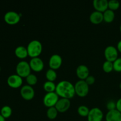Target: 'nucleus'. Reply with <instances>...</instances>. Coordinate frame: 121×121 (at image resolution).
Returning <instances> with one entry per match:
<instances>
[{
  "mask_svg": "<svg viewBox=\"0 0 121 121\" xmlns=\"http://www.w3.org/2000/svg\"><path fill=\"white\" fill-rule=\"evenodd\" d=\"M56 92L62 98L70 99L75 95V89L70 82L68 80H61L56 85Z\"/></svg>",
  "mask_w": 121,
  "mask_h": 121,
  "instance_id": "1",
  "label": "nucleus"
},
{
  "mask_svg": "<svg viewBox=\"0 0 121 121\" xmlns=\"http://www.w3.org/2000/svg\"><path fill=\"white\" fill-rule=\"evenodd\" d=\"M28 54L31 58L39 57L43 50L41 43L37 40H33L28 43L27 47Z\"/></svg>",
  "mask_w": 121,
  "mask_h": 121,
  "instance_id": "2",
  "label": "nucleus"
},
{
  "mask_svg": "<svg viewBox=\"0 0 121 121\" xmlns=\"http://www.w3.org/2000/svg\"><path fill=\"white\" fill-rule=\"evenodd\" d=\"M31 69L29 63L26 61H20L17 65L16 72L17 74L21 78H27L30 74H31Z\"/></svg>",
  "mask_w": 121,
  "mask_h": 121,
  "instance_id": "3",
  "label": "nucleus"
},
{
  "mask_svg": "<svg viewBox=\"0 0 121 121\" xmlns=\"http://www.w3.org/2000/svg\"><path fill=\"white\" fill-rule=\"evenodd\" d=\"M76 94L80 97H85L88 94L89 86L85 80H78L74 85Z\"/></svg>",
  "mask_w": 121,
  "mask_h": 121,
  "instance_id": "4",
  "label": "nucleus"
},
{
  "mask_svg": "<svg viewBox=\"0 0 121 121\" xmlns=\"http://www.w3.org/2000/svg\"><path fill=\"white\" fill-rule=\"evenodd\" d=\"M59 99V96L56 92H48L43 98V104L48 108L55 106Z\"/></svg>",
  "mask_w": 121,
  "mask_h": 121,
  "instance_id": "5",
  "label": "nucleus"
},
{
  "mask_svg": "<svg viewBox=\"0 0 121 121\" xmlns=\"http://www.w3.org/2000/svg\"><path fill=\"white\" fill-rule=\"evenodd\" d=\"M104 55L106 60L113 62L118 58V50L114 46H108L105 48Z\"/></svg>",
  "mask_w": 121,
  "mask_h": 121,
  "instance_id": "6",
  "label": "nucleus"
},
{
  "mask_svg": "<svg viewBox=\"0 0 121 121\" xmlns=\"http://www.w3.org/2000/svg\"><path fill=\"white\" fill-rule=\"evenodd\" d=\"M21 15L15 11H9L5 14L4 19L6 23L9 25H15L20 21Z\"/></svg>",
  "mask_w": 121,
  "mask_h": 121,
  "instance_id": "7",
  "label": "nucleus"
},
{
  "mask_svg": "<svg viewBox=\"0 0 121 121\" xmlns=\"http://www.w3.org/2000/svg\"><path fill=\"white\" fill-rule=\"evenodd\" d=\"M87 121H102L104 118V113L99 108L91 109L87 117Z\"/></svg>",
  "mask_w": 121,
  "mask_h": 121,
  "instance_id": "8",
  "label": "nucleus"
},
{
  "mask_svg": "<svg viewBox=\"0 0 121 121\" xmlns=\"http://www.w3.org/2000/svg\"><path fill=\"white\" fill-rule=\"evenodd\" d=\"M20 94L24 99L26 100H30L34 98L35 91L31 86L26 85L21 87L20 90Z\"/></svg>",
  "mask_w": 121,
  "mask_h": 121,
  "instance_id": "9",
  "label": "nucleus"
},
{
  "mask_svg": "<svg viewBox=\"0 0 121 121\" xmlns=\"http://www.w3.org/2000/svg\"><path fill=\"white\" fill-rule=\"evenodd\" d=\"M22 78L17 74H11L7 79V84L12 88H18L22 85Z\"/></svg>",
  "mask_w": 121,
  "mask_h": 121,
  "instance_id": "10",
  "label": "nucleus"
},
{
  "mask_svg": "<svg viewBox=\"0 0 121 121\" xmlns=\"http://www.w3.org/2000/svg\"><path fill=\"white\" fill-rule=\"evenodd\" d=\"M29 64L31 70L36 72H41L44 69V66L43 61L39 57L31 58Z\"/></svg>",
  "mask_w": 121,
  "mask_h": 121,
  "instance_id": "11",
  "label": "nucleus"
},
{
  "mask_svg": "<svg viewBox=\"0 0 121 121\" xmlns=\"http://www.w3.org/2000/svg\"><path fill=\"white\" fill-rule=\"evenodd\" d=\"M62 57L59 54H53L50 57L49 61H48V65H49L50 69H52L53 70L58 69L61 67V65H62Z\"/></svg>",
  "mask_w": 121,
  "mask_h": 121,
  "instance_id": "12",
  "label": "nucleus"
},
{
  "mask_svg": "<svg viewBox=\"0 0 121 121\" xmlns=\"http://www.w3.org/2000/svg\"><path fill=\"white\" fill-rule=\"evenodd\" d=\"M70 100L66 98H62L59 99L56 105H55L56 108L60 112H65L67 111L69 109L70 106Z\"/></svg>",
  "mask_w": 121,
  "mask_h": 121,
  "instance_id": "13",
  "label": "nucleus"
},
{
  "mask_svg": "<svg viewBox=\"0 0 121 121\" xmlns=\"http://www.w3.org/2000/svg\"><path fill=\"white\" fill-rule=\"evenodd\" d=\"M76 73L80 80H85L89 76V69L86 65H80L77 67Z\"/></svg>",
  "mask_w": 121,
  "mask_h": 121,
  "instance_id": "14",
  "label": "nucleus"
},
{
  "mask_svg": "<svg viewBox=\"0 0 121 121\" xmlns=\"http://www.w3.org/2000/svg\"><path fill=\"white\" fill-rule=\"evenodd\" d=\"M93 6L96 11L104 13L108 9V0H94Z\"/></svg>",
  "mask_w": 121,
  "mask_h": 121,
  "instance_id": "15",
  "label": "nucleus"
},
{
  "mask_svg": "<svg viewBox=\"0 0 121 121\" xmlns=\"http://www.w3.org/2000/svg\"><path fill=\"white\" fill-rule=\"evenodd\" d=\"M106 121H121V113L116 109L109 111L105 116Z\"/></svg>",
  "mask_w": 121,
  "mask_h": 121,
  "instance_id": "16",
  "label": "nucleus"
},
{
  "mask_svg": "<svg viewBox=\"0 0 121 121\" xmlns=\"http://www.w3.org/2000/svg\"><path fill=\"white\" fill-rule=\"evenodd\" d=\"M89 19L91 22L94 24H99L104 20V14L103 13L95 10L91 13Z\"/></svg>",
  "mask_w": 121,
  "mask_h": 121,
  "instance_id": "17",
  "label": "nucleus"
},
{
  "mask_svg": "<svg viewBox=\"0 0 121 121\" xmlns=\"http://www.w3.org/2000/svg\"><path fill=\"white\" fill-rule=\"evenodd\" d=\"M15 54L19 59H25L28 56L27 47L22 46H18L15 49Z\"/></svg>",
  "mask_w": 121,
  "mask_h": 121,
  "instance_id": "18",
  "label": "nucleus"
},
{
  "mask_svg": "<svg viewBox=\"0 0 121 121\" xmlns=\"http://www.w3.org/2000/svg\"><path fill=\"white\" fill-rule=\"evenodd\" d=\"M103 14H104V20L105 22L109 23L114 20L115 14L113 11L108 9L104 13H103Z\"/></svg>",
  "mask_w": 121,
  "mask_h": 121,
  "instance_id": "19",
  "label": "nucleus"
},
{
  "mask_svg": "<svg viewBox=\"0 0 121 121\" xmlns=\"http://www.w3.org/2000/svg\"><path fill=\"white\" fill-rule=\"evenodd\" d=\"M43 88L47 93L48 92H53L56 91V85L54 83V82L51 81H46L44 82L43 85Z\"/></svg>",
  "mask_w": 121,
  "mask_h": 121,
  "instance_id": "20",
  "label": "nucleus"
},
{
  "mask_svg": "<svg viewBox=\"0 0 121 121\" xmlns=\"http://www.w3.org/2000/svg\"><path fill=\"white\" fill-rule=\"evenodd\" d=\"M12 112V109L10 106H4L1 108V112H0V114L5 118H8L11 116Z\"/></svg>",
  "mask_w": 121,
  "mask_h": 121,
  "instance_id": "21",
  "label": "nucleus"
},
{
  "mask_svg": "<svg viewBox=\"0 0 121 121\" xmlns=\"http://www.w3.org/2000/svg\"><path fill=\"white\" fill-rule=\"evenodd\" d=\"M46 113H47V117H48V118H49L50 119H54L56 118L57 116L58 111L56 108L55 106L48 108Z\"/></svg>",
  "mask_w": 121,
  "mask_h": 121,
  "instance_id": "22",
  "label": "nucleus"
},
{
  "mask_svg": "<svg viewBox=\"0 0 121 121\" xmlns=\"http://www.w3.org/2000/svg\"><path fill=\"white\" fill-rule=\"evenodd\" d=\"M46 77L48 81L54 82L57 78V73L55 70L49 69L46 73Z\"/></svg>",
  "mask_w": 121,
  "mask_h": 121,
  "instance_id": "23",
  "label": "nucleus"
},
{
  "mask_svg": "<svg viewBox=\"0 0 121 121\" xmlns=\"http://www.w3.org/2000/svg\"><path fill=\"white\" fill-rule=\"evenodd\" d=\"M90 109L85 105H80L78 108V112L79 115L82 117H87L89 113Z\"/></svg>",
  "mask_w": 121,
  "mask_h": 121,
  "instance_id": "24",
  "label": "nucleus"
},
{
  "mask_svg": "<svg viewBox=\"0 0 121 121\" xmlns=\"http://www.w3.org/2000/svg\"><path fill=\"white\" fill-rule=\"evenodd\" d=\"M102 68L104 72H105L106 73H110V72H111L113 70V62L106 60L103 63Z\"/></svg>",
  "mask_w": 121,
  "mask_h": 121,
  "instance_id": "25",
  "label": "nucleus"
},
{
  "mask_svg": "<svg viewBox=\"0 0 121 121\" xmlns=\"http://www.w3.org/2000/svg\"><path fill=\"white\" fill-rule=\"evenodd\" d=\"M37 77L34 74L31 73L26 78V82H27V83H28V85H30L31 86H33V85H35L37 83Z\"/></svg>",
  "mask_w": 121,
  "mask_h": 121,
  "instance_id": "26",
  "label": "nucleus"
},
{
  "mask_svg": "<svg viewBox=\"0 0 121 121\" xmlns=\"http://www.w3.org/2000/svg\"><path fill=\"white\" fill-rule=\"evenodd\" d=\"M120 7V2L117 0H110L108 1V9L112 11L117 10Z\"/></svg>",
  "mask_w": 121,
  "mask_h": 121,
  "instance_id": "27",
  "label": "nucleus"
},
{
  "mask_svg": "<svg viewBox=\"0 0 121 121\" xmlns=\"http://www.w3.org/2000/svg\"><path fill=\"white\" fill-rule=\"evenodd\" d=\"M113 70L116 72H121V57H118L113 62Z\"/></svg>",
  "mask_w": 121,
  "mask_h": 121,
  "instance_id": "28",
  "label": "nucleus"
},
{
  "mask_svg": "<svg viewBox=\"0 0 121 121\" xmlns=\"http://www.w3.org/2000/svg\"><path fill=\"white\" fill-rule=\"evenodd\" d=\"M106 108L109 111H112V110L116 109H117V104L113 100H109L108 102L106 104Z\"/></svg>",
  "mask_w": 121,
  "mask_h": 121,
  "instance_id": "29",
  "label": "nucleus"
},
{
  "mask_svg": "<svg viewBox=\"0 0 121 121\" xmlns=\"http://www.w3.org/2000/svg\"><path fill=\"white\" fill-rule=\"evenodd\" d=\"M85 81L87 83V85L89 86V85H92L95 82V78L93 76L89 75L86 79H85Z\"/></svg>",
  "mask_w": 121,
  "mask_h": 121,
  "instance_id": "30",
  "label": "nucleus"
},
{
  "mask_svg": "<svg viewBox=\"0 0 121 121\" xmlns=\"http://www.w3.org/2000/svg\"><path fill=\"white\" fill-rule=\"evenodd\" d=\"M116 104H117V109L121 113V98H119L117 100Z\"/></svg>",
  "mask_w": 121,
  "mask_h": 121,
  "instance_id": "31",
  "label": "nucleus"
},
{
  "mask_svg": "<svg viewBox=\"0 0 121 121\" xmlns=\"http://www.w3.org/2000/svg\"><path fill=\"white\" fill-rule=\"evenodd\" d=\"M117 49H118V52L121 53V40H120L117 44Z\"/></svg>",
  "mask_w": 121,
  "mask_h": 121,
  "instance_id": "32",
  "label": "nucleus"
},
{
  "mask_svg": "<svg viewBox=\"0 0 121 121\" xmlns=\"http://www.w3.org/2000/svg\"><path fill=\"white\" fill-rule=\"evenodd\" d=\"M0 121H5V119L0 114Z\"/></svg>",
  "mask_w": 121,
  "mask_h": 121,
  "instance_id": "33",
  "label": "nucleus"
},
{
  "mask_svg": "<svg viewBox=\"0 0 121 121\" xmlns=\"http://www.w3.org/2000/svg\"><path fill=\"white\" fill-rule=\"evenodd\" d=\"M119 88H120L121 89V83L120 84H119Z\"/></svg>",
  "mask_w": 121,
  "mask_h": 121,
  "instance_id": "34",
  "label": "nucleus"
},
{
  "mask_svg": "<svg viewBox=\"0 0 121 121\" xmlns=\"http://www.w3.org/2000/svg\"><path fill=\"white\" fill-rule=\"evenodd\" d=\"M120 31H121V26H120Z\"/></svg>",
  "mask_w": 121,
  "mask_h": 121,
  "instance_id": "35",
  "label": "nucleus"
},
{
  "mask_svg": "<svg viewBox=\"0 0 121 121\" xmlns=\"http://www.w3.org/2000/svg\"><path fill=\"white\" fill-rule=\"evenodd\" d=\"M0 72H1V67H0Z\"/></svg>",
  "mask_w": 121,
  "mask_h": 121,
  "instance_id": "36",
  "label": "nucleus"
}]
</instances>
